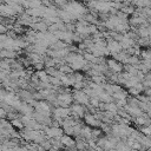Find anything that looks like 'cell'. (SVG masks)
Instances as JSON below:
<instances>
[{"instance_id":"1","label":"cell","mask_w":151,"mask_h":151,"mask_svg":"<svg viewBox=\"0 0 151 151\" xmlns=\"http://www.w3.org/2000/svg\"><path fill=\"white\" fill-rule=\"evenodd\" d=\"M45 132H46V136L50 137V138H58L60 139L64 134V130H61L60 127H57V126H52V127H46L45 129Z\"/></svg>"},{"instance_id":"2","label":"cell","mask_w":151,"mask_h":151,"mask_svg":"<svg viewBox=\"0 0 151 151\" xmlns=\"http://www.w3.org/2000/svg\"><path fill=\"white\" fill-rule=\"evenodd\" d=\"M70 113H71V110H70V109L60 106V107H57V109L54 110V118L58 119V120H60V119H66V118H68V114H70Z\"/></svg>"},{"instance_id":"3","label":"cell","mask_w":151,"mask_h":151,"mask_svg":"<svg viewBox=\"0 0 151 151\" xmlns=\"http://www.w3.org/2000/svg\"><path fill=\"white\" fill-rule=\"evenodd\" d=\"M72 100H73V97L71 94H68V93H61V94L58 96L57 103L59 105H61L63 107H66V106H68L72 103Z\"/></svg>"},{"instance_id":"4","label":"cell","mask_w":151,"mask_h":151,"mask_svg":"<svg viewBox=\"0 0 151 151\" xmlns=\"http://www.w3.org/2000/svg\"><path fill=\"white\" fill-rule=\"evenodd\" d=\"M71 113L76 117V118H79V117H85V109L83 105L80 104H74L71 106Z\"/></svg>"},{"instance_id":"5","label":"cell","mask_w":151,"mask_h":151,"mask_svg":"<svg viewBox=\"0 0 151 151\" xmlns=\"http://www.w3.org/2000/svg\"><path fill=\"white\" fill-rule=\"evenodd\" d=\"M73 98L76 99L77 103H79V104H85V105H87V104H88V100H90V99H88V96H87L85 92H81V91H76Z\"/></svg>"},{"instance_id":"6","label":"cell","mask_w":151,"mask_h":151,"mask_svg":"<svg viewBox=\"0 0 151 151\" xmlns=\"http://www.w3.org/2000/svg\"><path fill=\"white\" fill-rule=\"evenodd\" d=\"M122 50V46L118 41H114V40H110L109 44H107V51L111 53V54H117L119 53Z\"/></svg>"},{"instance_id":"7","label":"cell","mask_w":151,"mask_h":151,"mask_svg":"<svg viewBox=\"0 0 151 151\" xmlns=\"http://www.w3.org/2000/svg\"><path fill=\"white\" fill-rule=\"evenodd\" d=\"M107 66L113 71V72H122L123 71V65L119 63V61H117L116 59H109L107 60Z\"/></svg>"},{"instance_id":"8","label":"cell","mask_w":151,"mask_h":151,"mask_svg":"<svg viewBox=\"0 0 151 151\" xmlns=\"http://www.w3.org/2000/svg\"><path fill=\"white\" fill-rule=\"evenodd\" d=\"M85 122L88 124V125H91V126H99L100 125V120L94 116V114H91V113H88V114H85Z\"/></svg>"},{"instance_id":"9","label":"cell","mask_w":151,"mask_h":151,"mask_svg":"<svg viewBox=\"0 0 151 151\" xmlns=\"http://www.w3.org/2000/svg\"><path fill=\"white\" fill-rule=\"evenodd\" d=\"M60 140H61V143L64 144V146H66V147H76V140H73L70 136H67V134H64L61 138H60Z\"/></svg>"},{"instance_id":"10","label":"cell","mask_w":151,"mask_h":151,"mask_svg":"<svg viewBox=\"0 0 151 151\" xmlns=\"http://www.w3.org/2000/svg\"><path fill=\"white\" fill-rule=\"evenodd\" d=\"M20 111L25 114V116H29L31 113H33L32 111H33V109H32V106L31 105H28V104H22L21 105V107H20Z\"/></svg>"},{"instance_id":"11","label":"cell","mask_w":151,"mask_h":151,"mask_svg":"<svg viewBox=\"0 0 151 151\" xmlns=\"http://www.w3.org/2000/svg\"><path fill=\"white\" fill-rule=\"evenodd\" d=\"M37 74H38V77H39V80H41L44 84L48 83L50 77H48V73H47V72H45V71H39Z\"/></svg>"},{"instance_id":"12","label":"cell","mask_w":151,"mask_h":151,"mask_svg":"<svg viewBox=\"0 0 151 151\" xmlns=\"http://www.w3.org/2000/svg\"><path fill=\"white\" fill-rule=\"evenodd\" d=\"M113 98H116V99H118V100H125L126 93L120 90V91H118V92H116V93L113 94Z\"/></svg>"},{"instance_id":"13","label":"cell","mask_w":151,"mask_h":151,"mask_svg":"<svg viewBox=\"0 0 151 151\" xmlns=\"http://www.w3.org/2000/svg\"><path fill=\"white\" fill-rule=\"evenodd\" d=\"M85 147H86L85 140H77L76 142V149L78 151H83V150H85Z\"/></svg>"},{"instance_id":"14","label":"cell","mask_w":151,"mask_h":151,"mask_svg":"<svg viewBox=\"0 0 151 151\" xmlns=\"http://www.w3.org/2000/svg\"><path fill=\"white\" fill-rule=\"evenodd\" d=\"M12 126H14V127H17V129H22L24 127V123H22V120L21 119H13L12 120Z\"/></svg>"},{"instance_id":"15","label":"cell","mask_w":151,"mask_h":151,"mask_svg":"<svg viewBox=\"0 0 151 151\" xmlns=\"http://www.w3.org/2000/svg\"><path fill=\"white\" fill-rule=\"evenodd\" d=\"M40 146H42L46 151H48L52 149V143H51V140H44L42 143H40Z\"/></svg>"},{"instance_id":"16","label":"cell","mask_w":151,"mask_h":151,"mask_svg":"<svg viewBox=\"0 0 151 151\" xmlns=\"http://www.w3.org/2000/svg\"><path fill=\"white\" fill-rule=\"evenodd\" d=\"M136 4L138 6H145V5H149L150 1L149 0H136Z\"/></svg>"},{"instance_id":"17","label":"cell","mask_w":151,"mask_h":151,"mask_svg":"<svg viewBox=\"0 0 151 151\" xmlns=\"http://www.w3.org/2000/svg\"><path fill=\"white\" fill-rule=\"evenodd\" d=\"M60 72H66V73H68V72H71V68L67 67V66H61V67H60Z\"/></svg>"},{"instance_id":"18","label":"cell","mask_w":151,"mask_h":151,"mask_svg":"<svg viewBox=\"0 0 151 151\" xmlns=\"http://www.w3.org/2000/svg\"><path fill=\"white\" fill-rule=\"evenodd\" d=\"M146 96L147 97H151V88H147L146 90Z\"/></svg>"},{"instance_id":"19","label":"cell","mask_w":151,"mask_h":151,"mask_svg":"<svg viewBox=\"0 0 151 151\" xmlns=\"http://www.w3.org/2000/svg\"><path fill=\"white\" fill-rule=\"evenodd\" d=\"M48 151H58V150H57V149H53V147H52V149H51V150H48Z\"/></svg>"},{"instance_id":"20","label":"cell","mask_w":151,"mask_h":151,"mask_svg":"<svg viewBox=\"0 0 151 151\" xmlns=\"http://www.w3.org/2000/svg\"><path fill=\"white\" fill-rule=\"evenodd\" d=\"M147 151H151V147H149V150H147Z\"/></svg>"}]
</instances>
